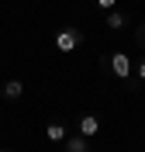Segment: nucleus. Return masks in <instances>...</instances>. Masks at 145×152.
Wrapping results in <instances>:
<instances>
[{
    "mask_svg": "<svg viewBox=\"0 0 145 152\" xmlns=\"http://www.w3.org/2000/svg\"><path fill=\"white\" fill-rule=\"evenodd\" d=\"M111 73H114L117 80H128V76H131V59H128V52H114V56H111Z\"/></svg>",
    "mask_w": 145,
    "mask_h": 152,
    "instance_id": "2",
    "label": "nucleus"
},
{
    "mask_svg": "<svg viewBox=\"0 0 145 152\" xmlns=\"http://www.w3.org/2000/svg\"><path fill=\"white\" fill-rule=\"evenodd\" d=\"M45 138H48V142H66V138H69L66 124H62V121H48L45 124Z\"/></svg>",
    "mask_w": 145,
    "mask_h": 152,
    "instance_id": "4",
    "label": "nucleus"
},
{
    "mask_svg": "<svg viewBox=\"0 0 145 152\" xmlns=\"http://www.w3.org/2000/svg\"><path fill=\"white\" fill-rule=\"evenodd\" d=\"M66 152H90V142L83 135H73V138H66Z\"/></svg>",
    "mask_w": 145,
    "mask_h": 152,
    "instance_id": "6",
    "label": "nucleus"
},
{
    "mask_svg": "<svg viewBox=\"0 0 145 152\" xmlns=\"http://www.w3.org/2000/svg\"><path fill=\"white\" fill-rule=\"evenodd\" d=\"M138 80H145V59L138 62Z\"/></svg>",
    "mask_w": 145,
    "mask_h": 152,
    "instance_id": "9",
    "label": "nucleus"
},
{
    "mask_svg": "<svg viewBox=\"0 0 145 152\" xmlns=\"http://www.w3.org/2000/svg\"><path fill=\"white\" fill-rule=\"evenodd\" d=\"M142 45H145V31H142Z\"/></svg>",
    "mask_w": 145,
    "mask_h": 152,
    "instance_id": "10",
    "label": "nucleus"
},
{
    "mask_svg": "<svg viewBox=\"0 0 145 152\" xmlns=\"http://www.w3.org/2000/svg\"><path fill=\"white\" fill-rule=\"evenodd\" d=\"M79 42H83V31H76V28H62L55 35V48L59 52H73V48H79Z\"/></svg>",
    "mask_w": 145,
    "mask_h": 152,
    "instance_id": "1",
    "label": "nucleus"
},
{
    "mask_svg": "<svg viewBox=\"0 0 145 152\" xmlns=\"http://www.w3.org/2000/svg\"><path fill=\"white\" fill-rule=\"evenodd\" d=\"M125 24H128V18L121 14V10H107V28H111V31L125 28Z\"/></svg>",
    "mask_w": 145,
    "mask_h": 152,
    "instance_id": "7",
    "label": "nucleus"
},
{
    "mask_svg": "<svg viewBox=\"0 0 145 152\" xmlns=\"http://www.w3.org/2000/svg\"><path fill=\"white\" fill-rule=\"evenodd\" d=\"M21 94H24V83H21V80H7V83H4V97H7V100H17Z\"/></svg>",
    "mask_w": 145,
    "mask_h": 152,
    "instance_id": "5",
    "label": "nucleus"
},
{
    "mask_svg": "<svg viewBox=\"0 0 145 152\" xmlns=\"http://www.w3.org/2000/svg\"><path fill=\"white\" fill-rule=\"evenodd\" d=\"M79 135H83V138L100 135V118H97V114H83V118H79Z\"/></svg>",
    "mask_w": 145,
    "mask_h": 152,
    "instance_id": "3",
    "label": "nucleus"
},
{
    "mask_svg": "<svg viewBox=\"0 0 145 152\" xmlns=\"http://www.w3.org/2000/svg\"><path fill=\"white\" fill-rule=\"evenodd\" d=\"M114 4L117 0H97V7H104V10H114Z\"/></svg>",
    "mask_w": 145,
    "mask_h": 152,
    "instance_id": "8",
    "label": "nucleus"
}]
</instances>
